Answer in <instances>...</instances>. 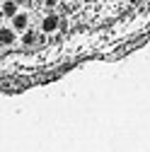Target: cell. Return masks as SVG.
<instances>
[{
	"label": "cell",
	"instance_id": "1",
	"mask_svg": "<svg viewBox=\"0 0 150 152\" xmlns=\"http://www.w3.org/2000/svg\"><path fill=\"white\" fill-rule=\"evenodd\" d=\"M12 29L20 34V31H27L29 29V15L27 12H20V15H15L12 17Z\"/></svg>",
	"mask_w": 150,
	"mask_h": 152
},
{
	"label": "cell",
	"instance_id": "2",
	"mask_svg": "<svg viewBox=\"0 0 150 152\" xmlns=\"http://www.w3.org/2000/svg\"><path fill=\"white\" fill-rule=\"evenodd\" d=\"M58 24H61L58 15H46L44 22H41V31H44V34H53L56 29H58Z\"/></svg>",
	"mask_w": 150,
	"mask_h": 152
},
{
	"label": "cell",
	"instance_id": "3",
	"mask_svg": "<svg viewBox=\"0 0 150 152\" xmlns=\"http://www.w3.org/2000/svg\"><path fill=\"white\" fill-rule=\"evenodd\" d=\"M12 41H15V29H10V27H3V29H0V44H3V46L7 48Z\"/></svg>",
	"mask_w": 150,
	"mask_h": 152
},
{
	"label": "cell",
	"instance_id": "4",
	"mask_svg": "<svg viewBox=\"0 0 150 152\" xmlns=\"http://www.w3.org/2000/svg\"><path fill=\"white\" fill-rule=\"evenodd\" d=\"M17 15V3H12V0H5V5H3V17H12Z\"/></svg>",
	"mask_w": 150,
	"mask_h": 152
}]
</instances>
